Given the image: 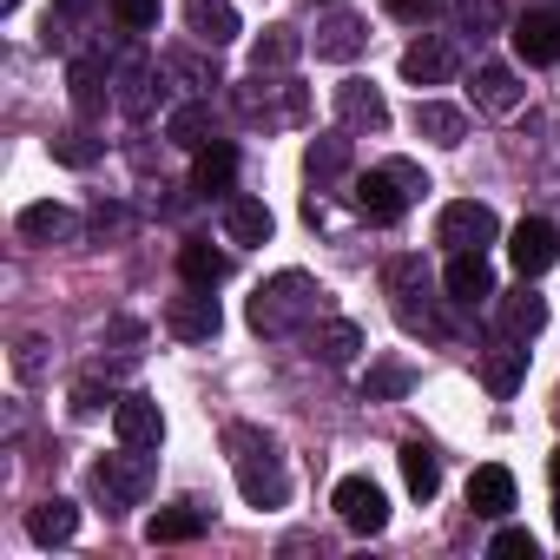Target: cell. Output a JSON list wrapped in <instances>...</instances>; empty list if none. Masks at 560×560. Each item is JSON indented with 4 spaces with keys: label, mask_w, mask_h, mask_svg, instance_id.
Returning <instances> with one entry per match:
<instances>
[{
    "label": "cell",
    "mask_w": 560,
    "mask_h": 560,
    "mask_svg": "<svg viewBox=\"0 0 560 560\" xmlns=\"http://www.w3.org/2000/svg\"><path fill=\"white\" fill-rule=\"evenodd\" d=\"M553 527H560V501H553Z\"/></svg>",
    "instance_id": "47"
},
{
    "label": "cell",
    "mask_w": 560,
    "mask_h": 560,
    "mask_svg": "<svg viewBox=\"0 0 560 560\" xmlns=\"http://www.w3.org/2000/svg\"><path fill=\"white\" fill-rule=\"evenodd\" d=\"M409 389H416V363H402V357H376L363 370V402H402Z\"/></svg>",
    "instance_id": "28"
},
{
    "label": "cell",
    "mask_w": 560,
    "mask_h": 560,
    "mask_svg": "<svg viewBox=\"0 0 560 560\" xmlns=\"http://www.w3.org/2000/svg\"><path fill=\"white\" fill-rule=\"evenodd\" d=\"M106 402H113V396H100V383H80V389H73V409H80V416H100Z\"/></svg>",
    "instance_id": "44"
},
{
    "label": "cell",
    "mask_w": 560,
    "mask_h": 560,
    "mask_svg": "<svg viewBox=\"0 0 560 560\" xmlns=\"http://www.w3.org/2000/svg\"><path fill=\"white\" fill-rule=\"evenodd\" d=\"M165 330H172V337H185V343H211V337L224 330V311H218V298H211V291L185 284V298H172V304H165Z\"/></svg>",
    "instance_id": "9"
},
{
    "label": "cell",
    "mask_w": 560,
    "mask_h": 560,
    "mask_svg": "<svg viewBox=\"0 0 560 560\" xmlns=\"http://www.w3.org/2000/svg\"><path fill=\"white\" fill-rule=\"evenodd\" d=\"M330 508H337V521H343L350 534H383V527H389V501H383V488H376L370 475H350V481H337Z\"/></svg>",
    "instance_id": "8"
},
{
    "label": "cell",
    "mask_w": 560,
    "mask_h": 560,
    "mask_svg": "<svg viewBox=\"0 0 560 560\" xmlns=\"http://www.w3.org/2000/svg\"><path fill=\"white\" fill-rule=\"evenodd\" d=\"M106 8H113V21L126 34H152L159 27V0H106Z\"/></svg>",
    "instance_id": "38"
},
{
    "label": "cell",
    "mask_w": 560,
    "mask_h": 560,
    "mask_svg": "<svg viewBox=\"0 0 560 560\" xmlns=\"http://www.w3.org/2000/svg\"><path fill=\"white\" fill-rule=\"evenodd\" d=\"M237 113H244V119H264V126H284V119H298V113H304V86L250 73V80L237 86Z\"/></svg>",
    "instance_id": "7"
},
{
    "label": "cell",
    "mask_w": 560,
    "mask_h": 560,
    "mask_svg": "<svg viewBox=\"0 0 560 560\" xmlns=\"http://www.w3.org/2000/svg\"><path fill=\"white\" fill-rule=\"evenodd\" d=\"M100 152H106V145H100L86 126H67V132H54V159H60V165H73V172H86Z\"/></svg>",
    "instance_id": "37"
},
{
    "label": "cell",
    "mask_w": 560,
    "mask_h": 560,
    "mask_svg": "<svg viewBox=\"0 0 560 560\" xmlns=\"http://www.w3.org/2000/svg\"><path fill=\"white\" fill-rule=\"evenodd\" d=\"M159 93H165V60L159 67L152 60H113V100H119V113L145 119Z\"/></svg>",
    "instance_id": "10"
},
{
    "label": "cell",
    "mask_w": 560,
    "mask_h": 560,
    "mask_svg": "<svg viewBox=\"0 0 560 560\" xmlns=\"http://www.w3.org/2000/svg\"><path fill=\"white\" fill-rule=\"evenodd\" d=\"M455 67H462V54H455V40H442V34H422V40L402 54V80H409V86H442V80H455Z\"/></svg>",
    "instance_id": "14"
},
{
    "label": "cell",
    "mask_w": 560,
    "mask_h": 560,
    "mask_svg": "<svg viewBox=\"0 0 560 560\" xmlns=\"http://www.w3.org/2000/svg\"><path fill=\"white\" fill-rule=\"evenodd\" d=\"M508 40H514V54L527 67H553L560 60V14H521Z\"/></svg>",
    "instance_id": "16"
},
{
    "label": "cell",
    "mask_w": 560,
    "mask_h": 560,
    "mask_svg": "<svg viewBox=\"0 0 560 560\" xmlns=\"http://www.w3.org/2000/svg\"><path fill=\"white\" fill-rule=\"evenodd\" d=\"M494 553H501V560H534V534H527V527H501V534H494Z\"/></svg>",
    "instance_id": "41"
},
{
    "label": "cell",
    "mask_w": 560,
    "mask_h": 560,
    "mask_svg": "<svg viewBox=\"0 0 560 560\" xmlns=\"http://www.w3.org/2000/svg\"><path fill=\"white\" fill-rule=\"evenodd\" d=\"M521 376H527V350H521L514 337H508V343H494V350L481 357V383H488V396H501V402H508V396L521 389Z\"/></svg>",
    "instance_id": "27"
},
{
    "label": "cell",
    "mask_w": 560,
    "mask_h": 560,
    "mask_svg": "<svg viewBox=\"0 0 560 560\" xmlns=\"http://www.w3.org/2000/svg\"><path fill=\"white\" fill-rule=\"evenodd\" d=\"M27 534L40 540V547H67L73 534H80V508L73 501H40V508H27Z\"/></svg>",
    "instance_id": "29"
},
{
    "label": "cell",
    "mask_w": 560,
    "mask_h": 560,
    "mask_svg": "<svg viewBox=\"0 0 560 560\" xmlns=\"http://www.w3.org/2000/svg\"><path fill=\"white\" fill-rule=\"evenodd\" d=\"M298 54H304V40H298L291 27H270V34H264V40L250 47V73H284V67H291Z\"/></svg>",
    "instance_id": "36"
},
{
    "label": "cell",
    "mask_w": 560,
    "mask_h": 560,
    "mask_svg": "<svg viewBox=\"0 0 560 560\" xmlns=\"http://www.w3.org/2000/svg\"><path fill=\"white\" fill-rule=\"evenodd\" d=\"M54 8H60V14H73V21H86V14L100 8V0H54Z\"/></svg>",
    "instance_id": "45"
},
{
    "label": "cell",
    "mask_w": 560,
    "mask_h": 560,
    "mask_svg": "<svg viewBox=\"0 0 560 560\" xmlns=\"http://www.w3.org/2000/svg\"><path fill=\"white\" fill-rule=\"evenodd\" d=\"M317 311H324L317 277H304V270H277L270 284H257V298H250L244 317H250L257 337H291V330H304Z\"/></svg>",
    "instance_id": "2"
},
{
    "label": "cell",
    "mask_w": 560,
    "mask_h": 560,
    "mask_svg": "<svg viewBox=\"0 0 560 560\" xmlns=\"http://www.w3.org/2000/svg\"><path fill=\"white\" fill-rule=\"evenodd\" d=\"M67 93H73L80 119L106 113V100H113V67H106V60H73V73H67Z\"/></svg>",
    "instance_id": "23"
},
{
    "label": "cell",
    "mask_w": 560,
    "mask_h": 560,
    "mask_svg": "<svg viewBox=\"0 0 560 560\" xmlns=\"http://www.w3.org/2000/svg\"><path fill=\"white\" fill-rule=\"evenodd\" d=\"M442 284H448V298H455L462 311H481V304L494 298V264H488V250H455Z\"/></svg>",
    "instance_id": "12"
},
{
    "label": "cell",
    "mask_w": 560,
    "mask_h": 560,
    "mask_svg": "<svg viewBox=\"0 0 560 560\" xmlns=\"http://www.w3.org/2000/svg\"><path fill=\"white\" fill-rule=\"evenodd\" d=\"M508 257H514L521 277H540V270H553V257H560V231H553L547 218H521L514 237H508Z\"/></svg>",
    "instance_id": "13"
},
{
    "label": "cell",
    "mask_w": 560,
    "mask_h": 560,
    "mask_svg": "<svg viewBox=\"0 0 560 560\" xmlns=\"http://www.w3.org/2000/svg\"><path fill=\"white\" fill-rule=\"evenodd\" d=\"M224 448H231V468H237V494L250 508H284L291 501V468H284V455H277L270 435L237 422V429H224Z\"/></svg>",
    "instance_id": "1"
},
{
    "label": "cell",
    "mask_w": 560,
    "mask_h": 560,
    "mask_svg": "<svg viewBox=\"0 0 560 560\" xmlns=\"http://www.w3.org/2000/svg\"><path fill=\"white\" fill-rule=\"evenodd\" d=\"M185 34L218 54V47L237 40V8H231V0H185Z\"/></svg>",
    "instance_id": "15"
},
{
    "label": "cell",
    "mask_w": 560,
    "mask_h": 560,
    "mask_svg": "<svg viewBox=\"0 0 560 560\" xmlns=\"http://www.w3.org/2000/svg\"><path fill=\"white\" fill-rule=\"evenodd\" d=\"M521 100H527V86L514 80V67H481V73H475V106H481V113L508 119V113H521Z\"/></svg>",
    "instance_id": "24"
},
{
    "label": "cell",
    "mask_w": 560,
    "mask_h": 560,
    "mask_svg": "<svg viewBox=\"0 0 560 560\" xmlns=\"http://www.w3.org/2000/svg\"><path fill=\"white\" fill-rule=\"evenodd\" d=\"M231 185H237V145H224V139H211L205 152H198V165H191V191H205V198H231Z\"/></svg>",
    "instance_id": "18"
},
{
    "label": "cell",
    "mask_w": 560,
    "mask_h": 560,
    "mask_svg": "<svg viewBox=\"0 0 560 560\" xmlns=\"http://www.w3.org/2000/svg\"><path fill=\"white\" fill-rule=\"evenodd\" d=\"M422 191H429V172L409 165V159H389V165H376V172H363V178L350 185V198H357V211H363L370 224H396Z\"/></svg>",
    "instance_id": "3"
},
{
    "label": "cell",
    "mask_w": 560,
    "mask_h": 560,
    "mask_svg": "<svg viewBox=\"0 0 560 560\" xmlns=\"http://www.w3.org/2000/svg\"><path fill=\"white\" fill-rule=\"evenodd\" d=\"M337 113H343V126H363V132H383L389 126V100L370 80H343L337 86Z\"/></svg>",
    "instance_id": "20"
},
{
    "label": "cell",
    "mask_w": 560,
    "mask_h": 560,
    "mask_svg": "<svg viewBox=\"0 0 560 560\" xmlns=\"http://www.w3.org/2000/svg\"><path fill=\"white\" fill-rule=\"evenodd\" d=\"M113 435H119V448H159L165 442V416H159V402L152 396H119L113 402Z\"/></svg>",
    "instance_id": "11"
},
{
    "label": "cell",
    "mask_w": 560,
    "mask_h": 560,
    "mask_svg": "<svg viewBox=\"0 0 560 560\" xmlns=\"http://www.w3.org/2000/svg\"><path fill=\"white\" fill-rule=\"evenodd\" d=\"M198 534H205V508H191V501L159 508V514L145 521V540H152V547H178V540H198Z\"/></svg>",
    "instance_id": "31"
},
{
    "label": "cell",
    "mask_w": 560,
    "mask_h": 560,
    "mask_svg": "<svg viewBox=\"0 0 560 560\" xmlns=\"http://www.w3.org/2000/svg\"><path fill=\"white\" fill-rule=\"evenodd\" d=\"M73 231H80V218H73L67 205H54V198L21 211V237H34V244H60V237H73Z\"/></svg>",
    "instance_id": "33"
},
{
    "label": "cell",
    "mask_w": 560,
    "mask_h": 560,
    "mask_svg": "<svg viewBox=\"0 0 560 560\" xmlns=\"http://www.w3.org/2000/svg\"><path fill=\"white\" fill-rule=\"evenodd\" d=\"M93 494H100V508L106 514H126V508H139L145 501V488H152V455L145 448H126V455H106V462H93Z\"/></svg>",
    "instance_id": "5"
},
{
    "label": "cell",
    "mask_w": 560,
    "mask_h": 560,
    "mask_svg": "<svg viewBox=\"0 0 560 560\" xmlns=\"http://www.w3.org/2000/svg\"><path fill=\"white\" fill-rule=\"evenodd\" d=\"M343 172H350V139H343V132L311 139V152H304V178H311V191H330Z\"/></svg>",
    "instance_id": "25"
},
{
    "label": "cell",
    "mask_w": 560,
    "mask_h": 560,
    "mask_svg": "<svg viewBox=\"0 0 560 560\" xmlns=\"http://www.w3.org/2000/svg\"><path fill=\"white\" fill-rule=\"evenodd\" d=\"M547 475H553V488H560V448H553V455H547Z\"/></svg>",
    "instance_id": "46"
},
{
    "label": "cell",
    "mask_w": 560,
    "mask_h": 560,
    "mask_svg": "<svg viewBox=\"0 0 560 560\" xmlns=\"http://www.w3.org/2000/svg\"><path fill=\"white\" fill-rule=\"evenodd\" d=\"M165 139L172 145H185V152H205L218 132H211V106L205 100H185V106H172L165 113Z\"/></svg>",
    "instance_id": "30"
},
{
    "label": "cell",
    "mask_w": 560,
    "mask_h": 560,
    "mask_svg": "<svg viewBox=\"0 0 560 560\" xmlns=\"http://www.w3.org/2000/svg\"><path fill=\"white\" fill-rule=\"evenodd\" d=\"M165 73H178V80H191V86H218V67H205L198 54H172Z\"/></svg>",
    "instance_id": "39"
},
{
    "label": "cell",
    "mask_w": 560,
    "mask_h": 560,
    "mask_svg": "<svg viewBox=\"0 0 560 560\" xmlns=\"http://www.w3.org/2000/svg\"><path fill=\"white\" fill-rule=\"evenodd\" d=\"M402 481H409V494L416 501H435V488H442V462H435V448L429 442H402Z\"/></svg>",
    "instance_id": "34"
},
{
    "label": "cell",
    "mask_w": 560,
    "mask_h": 560,
    "mask_svg": "<svg viewBox=\"0 0 560 560\" xmlns=\"http://www.w3.org/2000/svg\"><path fill=\"white\" fill-rule=\"evenodd\" d=\"M468 508H475L481 521H501V514L514 508V475H508L501 462H481V468L468 475Z\"/></svg>",
    "instance_id": "19"
},
{
    "label": "cell",
    "mask_w": 560,
    "mask_h": 560,
    "mask_svg": "<svg viewBox=\"0 0 560 560\" xmlns=\"http://www.w3.org/2000/svg\"><path fill=\"white\" fill-rule=\"evenodd\" d=\"M178 270H185V284L218 291L224 277H231V257H224V250H211V244H178Z\"/></svg>",
    "instance_id": "32"
},
{
    "label": "cell",
    "mask_w": 560,
    "mask_h": 560,
    "mask_svg": "<svg viewBox=\"0 0 560 560\" xmlns=\"http://www.w3.org/2000/svg\"><path fill=\"white\" fill-rule=\"evenodd\" d=\"M494 237H501V218L488 205H475V198H455L435 218V244H448V250H488Z\"/></svg>",
    "instance_id": "6"
},
{
    "label": "cell",
    "mask_w": 560,
    "mask_h": 560,
    "mask_svg": "<svg viewBox=\"0 0 560 560\" xmlns=\"http://www.w3.org/2000/svg\"><path fill=\"white\" fill-rule=\"evenodd\" d=\"M383 8L396 14V21H409V27H422V21H435L448 0H383Z\"/></svg>",
    "instance_id": "40"
},
{
    "label": "cell",
    "mask_w": 560,
    "mask_h": 560,
    "mask_svg": "<svg viewBox=\"0 0 560 560\" xmlns=\"http://www.w3.org/2000/svg\"><path fill=\"white\" fill-rule=\"evenodd\" d=\"M494 317H501V337L527 343V337L547 330V298H534V291H527V277H521V291H508V298L494 304Z\"/></svg>",
    "instance_id": "17"
},
{
    "label": "cell",
    "mask_w": 560,
    "mask_h": 560,
    "mask_svg": "<svg viewBox=\"0 0 560 560\" xmlns=\"http://www.w3.org/2000/svg\"><path fill=\"white\" fill-rule=\"evenodd\" d=\"M218 218H224V237H231V244H264V237H270V224H277V218H270V205H264V198H244V191H231Z\"/></svg>",
    "instance_id": "21"
},
{
    "label": "cell",
    "mask_w": 560,
    "mask_h": 560,
    "mask_svg": "<svg viewBox=\"0 0 560 560\" xmlns=\"http://www.w3.org/2000/svg\"><path fill=\"white\" fill-rule=\"evenodd\" d=\"M383 291H389L402 330L448 337V324H442V311H435V298H429V264H422V257H389V264H383Z\"/></svg>",
    "instance_id": "4"
},
{
    "label": "cell",
    "mask_w": 560,
    "mask_h": 560,
    "mask_svg": "<svg viewBox=\"0 0 560 560\" xmlns=\"http://www.w3.org/2000/svg\"><path fill=\"white\" fill-rule=\"evenodd\" d=\"M409 126H416L429 145H462V139H468V119H462V106H442V100H416Z\"/></svg>",
    "instance_id": "26"
},
{
    "label": "cell",
    "mask_w": 560,
    "mask_h": 560,
    "mask_svg": "<svg viewBox=\"0 0 560 560\" xmlns=\"http://www.w3.org/2000/svg\"><path fill=\"white\" fill-rule=\"evenodd\" d=\"M370 47V27L357 21V14H330V21H317V60H357Z\"/></svg>",
    "instance_id": "22"
},
{
    "label": "cell",
    "mask_w": 560,
    "mask_h": 560,
    "mask_svg": "<svg viewBox=\"0 0 560 560\" xmlns=\"http://www.w3.org/2000/svg\"><path fill=\"white\" fill-rule=\"evenodd\" d=\"M14 370H21V383H34V376L47 370V343H40V337H27V343L14 350Z\"/></svg>",
    "instance_id": "42"
},
{
    "label": "cell",
    "mask_w": 560,
    "mask_h": 560,
    "mask_svg": "<svg viewBox=\"0 0 560 560\" xmlns=\"http://www.w3.org/2000/svg\"><path fill=\"white\" fill-rule=\"evenodd\" d=\"M317 357H324L330 370H350V363L363 357V330H357L350 317H330V324L317 330Z\"/></svg>",
    "instance_id": "35"
},
{
    "label": "cell",
    "mask_w": 560,
    "mask_h": 560,
    "mask_svg": "<svg viewBox=\"0 0 560 560\" xmlns=\"http://www.w3.org/2000/svg\"><path fill=\"white\" fill-rule=\"evenodd\" d=\"M494 21H501V8H494V0H468V8H462V27H468V34H488Z\"/></svg>",
    "instance_id": "43"
}]
</instances>
